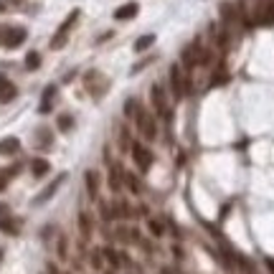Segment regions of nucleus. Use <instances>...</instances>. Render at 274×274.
<instances>
[{"label":"nucleus","instance_id":"nucleus-21","mask_svg":"<svg viewBox=\"0 0 274 274\" xmlns=\"http://www.w3.org/2000/svg\"><path fill=\"white\" fill-rule=\"evenodd\" d=\"M18 173V168H8V170H0V191L8 186V180H10V175H15Z\"/></svg>","mask_w":274,"mask_h":274},{"label":"nucleus","instance_id":"nucleus-16","mask_svg":"<svg viewBox=\"0 0 274 274\" xmlns=\"http://www.w3.org/2000/svg\"><path fill=\"white\" fill-rule=\"evenodd\" d=\"M0 231H5V234H18V221H15L13 216L0 218Z\"/></svg>","mask_w":274,"mask_h":274},{"label":"nucleus","instance_id":"nucleus-31","mask_svg":"<svg viewBox=\"0 0 274 274\" xmlns=\"http://www.w3.org/2000/svg\"><path fill=\"white\" fill-rule=\"evenodd\" d=\"M49 274H59V272H56V267H54V264H49Z\"/></svg>","mask_w":274,"mask_h":274},{"label":"nucleus","instance_id":"nucleus-25","mask_svg":"<svg viewBox=\"0 0 274 274\" xmlns=\"http://www.w3.org/2000/svg\"><path fill=\"white\" fill-rule=\"evenodd\" d=\"M147 226H150V234H155V236H160V234H163V226H160L157 221H150Z\"/></svg>","mask_w":274,"mask_h":274},{"label":"nucleus","instance_id":"nucleus-19","mask_svg":"<svg viewBox=\"0 0 274 274\" xmlns=\"http://www.w3.org/2000/svg\"><path fill=\"white\" fill-rule=\"evenodd\" d=\"M71 127H74V117H71V115H61V117H59V130H61V132H68Z\"/></svg>","mask_w":274,"mask_h":274},{"label":"nucleus","instance_id":"nucleus-30","mask_svg":"<svg viewBox=\"0 0 274 274\" xmlns=\"http://www.w3.org/2000/svg\"><path fill=\"white\" fill-rule=\"evenodd\" d=\"M267 269L274 274V262H272V259H267Z\"/></svg>","mask_w":274,"mask_h":274},{"label":"nucleus","instance_id":"nucleus-26","mask_svg":"<svg viewBox=\"0 0 274 274\" xmlns=\"http://www.w3.org/2000/svg\"><path fill=\"white\" fill-rule=\"evenodd\" d=\"M92 264H94V269H102V254L99 252L92 254Z\"/></svg>","mask_w":274,"mask_h":274},{"label":"nucleus","instance_id":"nucleus-1","mask_svg":"<svg viewBox=\"0 0 274 274\" xmlns=\"http://www.w3.org/2000/svg\"><path fill=\"white\" fill-rule=\"evenodd\" d=\"M137 130H140V135L145 137L147 142H152L155 137H157V125H155V117L150 115V112H137Z\"/></svg>","mask_w":274,"mask_h":274},{"label":"nucleus","instance_id":"nucleus-9","mask_svg":"<svg viewBox=\"0 0 274 274\" xmlns=\"http://www.w3.org/2000/svg\"><path fill=\"white\" fill-rule=\"evenodd\" d=\"M54 102H56V86L51 84V86H46V89H43V99H41L38 112H41V115L51 112V109H54Z\"/></svg>","mask_w":274,"mask_h":274},{"label":"nucleus","instance_id":"nucleus-28","mask_svg":"<svg viewBox=\"0 0 274 274\" xmlns=\"http://www.w3.org/2000/svg\"><path fill=\"white\" fill-rule=\"evenodd\" d=\"M5 36H8V28H5V26H0V46L5 43Z\"/></svg>","mask_w":274,"mask_h":274},{"label":"nucleus","instance_id":"nucleus-23","mask_svg":"<svg viewBox=\"0 0 274 274\" xmlns=\"http://www.w3.org/2000/svg\"><path fill=\"white\" fill-rule=\"evenodd\" d=\"M137 112H140V104H137L135 99H127V102H125V115H127V117H135Z\"/></svg>","mask_w":274,"mask_h":274},{"label":"nucleus","instance_id":"nucleus-27","mask_svg":"<svg viewBox=\"0 0 274 274\" xmlns=\"http://www.w3.org/2000/svg\"><path fill=\"white\" fill-rule=\"evenodd\" d=\"M59 254L66 257V239H61V244H59Z\"/></svg>","mask_w":274,"mask_h":274},{"label":"nucleus","instance_id":"nucleus-18","mask_svg":"<svg viewBox=\"0 0 274 274\" xmlns=\"http://www.w3.org/2000/svg\"><path fill=\"white\" fill-rule=\"evenodd\" d=\"M109 188H112V191H120V188H122V180H120V168H117V165L109 170Z\"/></svg>","mask_w":274,"mask_h":274},{"label":"nucleus","instance_id":"nucleus-2","mask_svg":"<svg viewBox=\"0 0 274 274\" xmlns=\"http://www.w3.org/2000/svg\"><path fill=\"white\" fill-rule=\"evenodd\" d=\"M79 20V10H71L68 13V18L59 26V31H56V36L51 38V49H64L66 46V38H68V31H71V26Z\"/></svg>","mask_w":274,"mask_h":274},{"label":"nucleus","instance_id":"nucleus-12","mask_svg":"<svg viewBox=\"0 0 274 274\" xmlns=\"http://www.w3.org/2000/svg\"><path fill=\"white\" fill-rule=\"evenodd\" d=\"M20 150V142H18V137H5V140H0V155H15Z\"/></svg>","mask_w":274,"mask_h":274},{"label":"nucleus","instance_id":"nucleus-29","mask_svg":"<svg viewBox=\"0 0 274 274\" xmlns=\"http://www.w3.org/2000/svg\"><path fill=\"white\" fill-rule=\"evenodd\" d=\"M5 216H8V208H5V206L0 203V218H5Z\"/></svg>","mask_w":274,"mask_h":274},{"label":"nucleus","instance_id":"nucleus-6","mask_svg":"<svg viewBox=\"0 0 274 274\" xmlns=\"http://www.w3.org/2000/svg\"><path fill=\"white\" fill-rule=\"evenodd\" d=\"M150 99H152V104H155V112L157 115H163L165 120H168V104H165V94H163V86H152L150 89Z\"/></svg>","mask_w":274,"mask_h":274},{"label":"nucleus","instance_id":"nucleus-22","mask_svg":"<svg viewBox=\"0 0 274 274\" xmlns=\"http://www.w3.org/2000/svg\"><path fill=\"white\" fill-rule=\"evenodd\" d=\"M125 183H127V188H130L132 193H140V180H137L132 173H125Z\"/></svg>","mask_w":274,"mask_h":274},{"label":"nucleus","instance_id":"nucleus-15","mask_svg":"<svg viewBox=\"0 0 274 274\" xmlns=\"http://www.w3.org/2000/svg\"><path fill=\"white\" fill-rule=\"evenodd\" d=\"M84 178H86V191H89V196H92V198H97V191H99V180H97V173H94V170H89V173H86Z\"/></svg>","mask_w":274,"mask_h":274},{"label":"nucleus","instance_id":"nucleus-7","mask_svg":"<svg viewBox=\"0 0 274 274\" xmlns=\"http://www.w3.org/2000/svg\"><path fill=\"white\" fill-rule=\"evenodd\" d=\"M26 28H20V26H15V28H8V36H5V43L3 46H8V49H18L23 41H26Z\"/></svg>","mask_w":274,"mask_h":274},{"label":"nucleus","instance_id":"nucleus-24","mask_svg":"<svg viewBox=\"0 0 274 274\" xmlns=\"http://www.w3.org/2000/svg\"><path fill=\"white\" fill-rule=\"evenodd\" d=\"M104 257L109 259V264H112V267H120V257H117V252H112V249H104Z\"/></svg>","mask_w":274,"mask_h":274},{"label":"nucleus","instance_id":"nucleus-10","mask_svg":"<svg viewBox=\"0 0 274 274\" xmlns=\"http://www.w3.org/2000/svg\"><path fill=\"white\" fill-rule=\"evenodd\" d=\"M137 13H140V5H137V3H125V5H120V8L115 10V18H117V20H130V18H135Z\"/></svg>","mask_w":274,"mask_h":274},{"label":"nucleus","instance_id":"nucleus-13","mask_svg":"<svg viewBox=\"0 0 274 274\" xmlns=\"http://www.w3.org/2000/svg\"><path fill=\"white\" fill-rule=\"evenodd\" d=\"M31 173H33V178H43V175L49 173V163H46L43 157H36V160L31 163Z\"/></svg>","mask_w":274,"mask_h":274},{"label":"nucleus","instance_id":"nucleus-8","mask_svg":"<svg viewBox=\"0 0 274 274\" xmlns=\"http://www.w3.org/2000/svg\"><path fill=\"white\" fill-rule=\"evenodd\" d=\"M64 180H66V175H64V173H61V175H59V178H56V180H54V183H51V186H49V188H43V191H41V193H38V196H36V201H33V203H36V206L46 203V201H49V198H51V196H54V193H56V191H59V186H61V183H64Z\"/></svg>","mask_w":274,"mask_h":274},{"label":"nucleus","instance_id":"nucleus-3","mask_svg":"<svg viewBox=\"0 0 274 274\" xmlns=\"http://www.w3.org/2000/svg\"><path fill=\"white\" fill-rule=\"evenodd\" d=\"M170 86H173V97H175V102H180V99L186 97V76H183V71H180L178 64L170 66Z\"/></svg>","mask_w":274,"mask_h":274},{"label":"nucleus","instance_id":"nucleus-20","mask_svg":"<svg viewBox=\"0 0 274 274\" xmlns=\"http://www.w3.org/2000/svg\"><path fill=\"white\" fill-rule=\"evenodd\" d=\"M79 226H81V234H84V236H89V234H92V221H89V216H86V213H81V216H79Z\"/></svg>","mask_w":274,"mask_h":274},{"label":"nucleus","instance_id":"nucleus-33","mask_svg":"<svg viewBox=\"0 0 274 274\" xmlns=\"http://www.w3.org/2000/svg\"><path fill=\"white\" fill-rule=\"evenodd\" d=\"M13 3H20V0H13Z\"/></svg>","mask_w":274,"mask_h":274},{"label":"nucleus","instance_id":"nucleus-14","mask_svg":"<svg viewBox=\"0 0 274 274\" xmlns=\"http://www.w3.org/2000/svg\"><path fill=\"white\" fill-rule=\"evenodd\" d=\"M152 43H155V33H145V36H140V38L135 41V51L137 54H142V51H147Z\"/></svg>","mask_w":274,"mask_h":274},{"label":"nucleus","instance_id":"nucleus-11","mask_svg":"<svg viewBox=\"0 0 274 274\" xmlns=\"http://www.w3.org/2000/svg\"><path fill=\"white\" fill-rule=\"evenodd\" d=\"M15 94H18V89H15L5 76H0V102H3V104H5V102H13Z\"/></svg>","mask_w":274,"mask_h":274},{"label":"nucleus","instance_id":"nucleus-5","mask_svg":"<svg viewBox=\"0 0 274 274\" xmlns=\"http://www.w3.org/2000/svg\"><path fill=\"white\" fill-rule=\"evenodd\" d=\"M132 157H135L137 168L145 173V170H150V165H152V155H150V150L145 147V145H140V142H135L132 145Z\"/></svg>","mask_w":274,"mask_h":274},{"label":"nucleus","instance_id":"nucleus-32","mask_svg":"<svg viewBox=\"0 0 274 274\" xmlns=\"http://www.w3.org/2000/svg\"><path fill=\"white\" fill-rule=\"evenodd\" d=\"M0 262H3V249H0Z\"/></svg>","mask_w":274,"mask_h":274},{"label":"nucleus","instance_id":"nucleus-4","mask_svg":"<svg viewBox=\"0 0 274 274\" xmlns=\"http://www.w3.org/2000/svg\"><path fill=\"white\" fill-rule=\"evenodd\" d=\"M84 81H86V89H89V92H92L94 97L104 94V92H107V86H109V84H107V79H104V76H102L99 71H89Z\"/></svg>","mask_w":274,"mask_h":274},{"label":"nucleus","instance_id":"nucleus-17","mask_svg":"<svg viewBox=\"0 0 274 274\" xmlns=\"http://www.w3.org/2000/svg\"><path fill=\"white\" fill-rule=\"evenodd\" d=\"M38 66H41V54L38 51H28L26 54V68L33 71V68H38Z\"/></svg>","mask_w":274,"mask_h":274}]
</instances>
